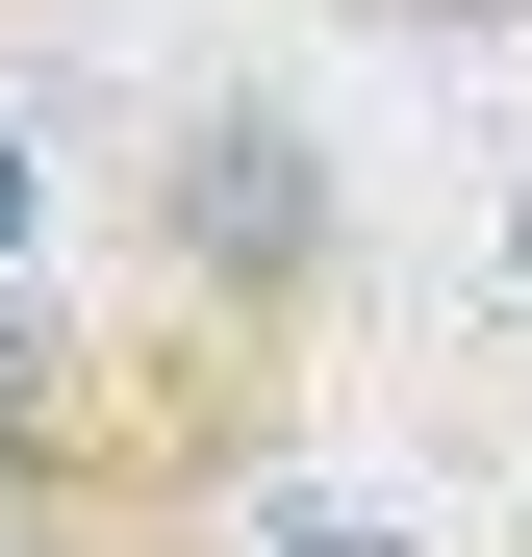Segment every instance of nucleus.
Listing matches in <instances>:
<instances>
[{"label":"nucleus","instance_id":"5","mask_svg":"<svg viewBox=\"0 0 532 557\" xmlns=\"http://www.w3.org/2000/svg\"><path fill=\"white\" fill-rule=\"evenodd\" d=\"M355 51H532V0H330Z\"/></svg>","mask_w":532,"mask_h":557},{"label":"nucleus","instance_id":"2","mask_svg":"<svg viewBox=\"0 0 532 557\" xmlns=\"http://www.w3.org/2000/svg\"><path fill=\"white\" fill-rule=\"evenodd\" d=\"M305 381H253L203 330H127L102 278H0V507H127V532H253L305 482Z\"/></svg>","mask_w":532,"mask_h":557},{"label":"nucleus","instance_id":"7","mask_svg":"<svg viewBox=\"0 0 532 557\" xmlns=\"http://www.w3.org/2000/svg\"><path fill=\"white\" fill-rule=\"evenodd\" d=\"M482 305H507V330H532V127H507V152H482Z\"/></svg>","mask_w":532,"mask_h":557},{"label":"nucleus","instance_id":"1","mask_svg":"<svg viewBox=\"0 0 532 557\" xmlns=\"http://www.w3.org/2000/svg\"><path fill=\"white\" fill-rule=\"evenodd\" d=\"M76 278H102L127 330H203L253 355V381H355L381 355V177H355V127L305 102L280 51H177L152 102L102 127V228H76Z\"/></svg>","mask_w":532,"mask_h":557},{"label":"nucleus","instance_id":"8","mask_svg":"<svg viewBox=\"0 0 532 557\" xmlns=\"http://www.w3.org/2000/svg\"><path fill=\"white\" fill-rule=\"evenodd\" d=\"M51 26H76V0H0V76H26V51H51Z\"/></svg>","mask_w":532,"mask_h":557},{"label":"nucleus","instance_id":"6","mask_svg":"<svg viewBox=\"0 0 532 557\" xmlns=\"http://www.w3.org/2000/svg\"><path fill=\"white\" fill-rule=\"evenodd\" d=\"M0 557H228V532H127V507H0Z\"/></svg>","mask_w":532,"mask_h":557},{"label":"nucleus","instance_id":"3","mask_svg":"<svg viewBox=\"0 0 532 557\" xmlns=\"http://www.w3.org/2000/svg\"><path fill=\"white\" fill-rule=\"evenodd\" d=\"M76 228H102V127H76L51 76H0V278H51Z\"/></svg>","mask_w":532,"mask_h":557},{"label":"nucleus","instance_id":"4","mask_svg":"<svg viewBox=\"0 0 532 557\" xmlns=\"http://www.w3.org/2000/svg\"><path fill=\"white\" fill-rule=\"evenodd\" d=\"M228 557H457V532H431V507H381V482H330V456H305V482H253V532Z\"/></svg>","mask_w":532,"mask_h":557}]
</instances>
